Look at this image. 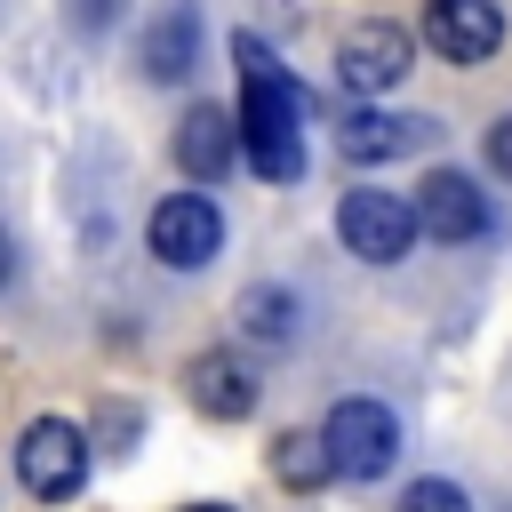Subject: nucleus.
I'll list each match as a JSON object with an SVG mask.
<instances>
[{
    "label": "nucleus",
    "instance_id": "5",
    "mask_svg": "<svg viewBox=\"0 0 512 512\" xmlns=\"http://www.w3.org/2000/svg\"><path fill=\"white\" fill-rule=\"evenodd\" d=\"M336 72H344V88H360V96L400 88V80L416 72V32L392 24V16H360V24H344V40H336Z\"/></svg>",
    "mask_w": 512,
    "mask_h": 512
},
{
    "label": "nucleus",
    "instance_id": "12",
    "mask_svg": "<svg viewBox=\"0 0 512 512\" xmlns=\"http://www.w3.org/2000/svg\"><path fill=\"white\" fill-rule=\"evenodd\" d=\"M192 56H200V8H160L144 24V80L176 88V80H192Z\"/></svg>",
    "mask_w": 512,
    "mask_h": 512
},
{
    "label": "nucleus",
    "instance_id": "2",
    "mask_svg": "<svg viewBox=\"0 0 512 512\" xmlns=\"http://www.w3.org/2000/svg\"><path fill=\"white\" fill-rule=\"evenodd\" d=\"M320 448H328L336 480H384L400 464V416L384 400H336L320 424Z\"/></svg>",
    "mask_w": 512,
    "mask_h": 512
},
{
    "label": "nucleus",
    "instance_id": "15",
    "mask_svg": "<svg viewBox=\"0 0 512 512\" xmlns=\"http://www.w3.org/2000/svg\"><path fill=\"white\" fill-rule=\"evenodd\" d=\"M392 512H472V496H464V488H456L448 472H432V480H408Z\"/></svg>",
    "mask_w": 512,
    "mask_h": 512
},
{
    "label": "nucleus",
    "instance_id": "18",
    "mask_svg": "<svg viewBox=\"0 0 512 512\" xmlns=\"http://www.w3.org/2000/svg\"><path fill=\"white\" fill-rule=\"evenodd\" d=\"M16 280V248H8V232H0V288Z\"/></svg>",
    "mask_w": 512,
    "mask_h": 512
},
{
    "label": "nucleus",
    "instance_id": "10",
    "mask_svg": "<svg viewBox=\"0 0 512 512\" xmlns=\"http://www.w3.org/2000/svg\"><path fill=\"white\" fill-rule=\"evenodd\" d=\"M184 392H192V408H200L208 424H240V416H256V368H248L240 352H192Z\"/></svg>",
    "mask_w": 512,
    "mask_h": 512
},
{
    "label": "nucleus",
    "instance_id": "11",
    "mask_svg": "<svg viewBox=\"0 0 512 512\" xmlns=\"http://www.w3.org/2000/svg\"><path fill=\"white\" fill-rule=\"evenodd\" d=\"M232 160H240V120H232L224 104H192V112L176 120V168H184L192 184H216Z\"/></svg>",
    "mask_w": 512,
    "mask_h": 512
},
{
    "label": "nucleus",
    "instance_id": "6",
    "mask_svg": "<svg viewBox=\"0 0 512 512\" xmlns=\"http://www.w3.org/2000/svg\"><path fill=\"white\" fill-rule=\"evenodd\" d=\"M144 240H152V256H160L168 272H200V264H216V248H224V216H216L208 192H168V200L152 208Z\"/></svg>",
    "mask_w": 512,
    "mask_h": 512
},
{
    "label": "nucleus",
    "instance_id": "8",
    "mask_svg": "<svg viewBox=\"0 0 512 512\" xmlns=\"http://www.w3.org/2000/svg\"><path fill=\"white\" fill-rule=\"evenodd\" d=\"M424 40L448 64H488L504 48V8L496 0H424Z\"/></svg>",
    "mask_w": 512,
    "mask_h": 512
},
{
    "label": "nucleus",
    "instance_id": "19",
    "mask_svg": "<svg viewBox=\"0 0 512 512\" xmlns=\"http://www.w3.org/2000/svg\"><path fill=\"white\" fill-rule=\"evenodd\" d=\"M184 512H232V504H184Z\"/></svg>",
    "mask_w": 512,
    "mask_h": 512
},
{
    "label": "nucleus",
    "instance_id": "17",
    "mask_svg": "<svg viewBox=\"0 0 512 512\" xmlns=\"http://www.w3.org/2000/svg\"><path fill=\"white\" fill-rule=\"evenodd\" d=\"M72 16H80L88 32H104V24H112V0H72Z\"/></svg>",
    "mask_w": 512,
    "mask_h": 512
},
{
    "label": "nucleus",
    "instance_id": "4",
    "mask_svg": "<svg viewBox=\"0 0 512 512\" xmlns=\"http://www.w3.org/2000/svg\"><path fill=\"white\" fill-rule=\"evenodd\" d=\"M336 240L360 256V264H400L416 248V208L408 192H384V184H360L336 200Z\"/></svg>",
    "mask_w": 512,
    "mask_h": 512
},
{
    "label": "nucleus",
    "instance_id": "16",
    "mask_svg": "<svg viewBox=\"0 0 512 512\" xmlns=\"http://www.w3.org/2000/svg\"><path fill=\"white\" fill-rule=\"evenodd\" d=\"M488 168H496V176L512 184V112H504V120L488 128Z\"/></svg>",
    "mask_w": 512,
    "mask_h": 512
},
{
    "label": "nucleus",
    "instance_id": "14",
    "mask_svg": "<svg viewBox=\"0 0 512 512\" xmlns=\"http://www.w3.org/2000/svg\"><path fill=\"white\" fill-rule=\"evenodd\" d=\"M240 328H248V336H264V344H288V336H296V296H288V288H272V280H264V288H248V296H240Z\"/></svg>",
    "mask_w": 512,
    "mask_h": 512
},
{
    "label": "nucleus",
    "instance_id": "7",
    "mask_svg": "<svg viewBox=\"0 0 512 512\" xmlns=\"http://www.w3.org/2000/svg\"><path fill=\"white\" fill-rule=\"evenodd\" d=\"M408 208H416V232H432V240H448V248L496 232V208H488V192H480L464 168H432V176L416 184Z\"/></svg>",
    "mask_w": 512,
    "mask_h": 512
},
{
    "label": "nucleus",
    "instance_id": "3",
    "mask_svg": "<svg viewBox=\"0 0 512 512\" xmlns=\"http://www.w3.org/2000/svg\"><path fill=\"white\" fill-rule=\"evenodd\" d=\"M16 480L40 504H72L88 488V432L72 416H32L24 440H16Z\"/></svg>",
    "mask_w": 512,
    "mask_h": 512
},
{
    "label": "nucleus",
    "instance_id": "13",
    "mask_svg": "<svg viewBox=\"0 0 512 512\" xmlns=\"http://www.w3.org/2000/svg\"><path fill=\"white\" fill-rule=\"evenodd\" d=\"M272 480H280V488H296V496H312L320 480H336V464H328L320 432H280V440H272Z\"/></svg>",
    "mask_w": 512,
    "mask_h": 512
},
{
    "label": "nucleus",
    "instance_id": "1",
    "mask_svg": "<svg viewBox=\"0 0 512 512\" xmlns=\"http://www.w3.org/2000/svg\"><path fill=\"white\" fill-rule=\"evenodd\" d=\"M232 64H240V152L264 184H296L304 176V120H296V80L288 64L256 40V32H232Z\"/></svg>",
    "mask_w": 512,
    "mask_h": 512
},
{
    "label": "nucleus",
    "instance_id": "9",
    "mask_svg": "<svg viewBox=\"0 0 512 512\" xmlns=\"http://www.w3.org/2000/svg\"><path fill=\"white\" fill-rule=\"evenodd\" d=\"M432 144V120L424 112H344L336 120V152L352 160V168H376V160H400V152H424Z\"/></svg>",
    "mask_w": 512,
    "mask_h": 512
}]
</instances>
